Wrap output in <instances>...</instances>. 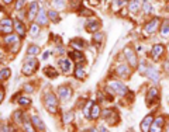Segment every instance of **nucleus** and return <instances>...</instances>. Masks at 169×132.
Wrapping results in <instances>:
<instances>
[{"instance_id":"nucleus-1","label":"nucleus","mask_w":169,"mask_h":132,"mask_svg":"<svg viewBox=\"0 0 169 132\" xmlns=\"http://www.w3.org/2000/svg\"><path fill=\"white\" fill-rule=\"evenodd\" d=\"M44 105L50 113H56V98L52 94V91H47L44 96Z\"/></svg>"},{"instance_id":"nucleus-2","label":"nucleus","mask_w":169,"mask_h":132,"mask_svg":"<svg viewBox=\"0 0 169 132\" xmlns=\"http://www.w3.org/2000/svg\"><path fill=\"white\" fill-rule=\"evenodd\" d=\"M37 68H38V60L35 58H27L25 63L23 65V73L31 74Z\"/></svg>"},{"instance_id":"nucleus-3","label":"nucleus","mask_w":169,"mask_h":132,"mask_svg":"<svg viewBox=\"0 0 169 132\" xmlns=\"http://www.w3.org/2000/svg\"><path fill=\"white\" fill-rule=\"evenodd\" d=\"M139 70H141V73H144V74H147L149 79H152L154 82H158L159 80V73L155 70V69H152V68H145V66H141L139 68Z\"/></svg>"},{"instance_id":"nucleus-4","label":"nucleus","mask_w":169,"mask_h":132,"mask_svg":"<svg viewBox=\"0 0 169 132\" xmlns=\"http://www.w3.org/2000/svg\"><path fill=\"white\" fill-rule=\"evenodd\" d=\"M58 93H59L61 101H68L70 98V96H72V90H70V87H68V86H61V87L58 88Z\"/></svg>"},{"instance_id":"nucleus-5","label":"nucleus","mask_w":169,"mask_h":132,"mask_svg":"<svg viewBox=\"0 0 169 132\" xmlns=\"http://www.w3.org/2000/svg\"><path fill=\"white\" fill-rule=\"evenodd\" d=\"M0 31L3 34H10L11 31H13V21L10 18L1 20V23H0Z\"/></svg>"},{"instance_id":"nucleus-6","label":"nucleus","mask_w":169,"mask_h":132,"mask_svg":"<svg viewBox=\"0 0 169 132\" xmlns=\"http://www.w3.org/2000/svg\"><path fill=\"white\" fill-rule=\"evenodd\" d=\"M124 55H125V58H127V60L130 62L131 66H137V56H135V52L133 51V49L125 48L124 49Z\"/></svg>"},{"instance_id":"nucleus-7","label":"nucleus","mask_w":169,"mask_h":132,"mask_svg":"<svg viewBox=\"0 0 169 132\" xmlns=\"http://www.w3.org/2000/svg\"><path fill=\"white\" fill-rule=\"evenodd\" d=\"M110 88H113L116 93L121 94V96H124L127 93V87H125L123 83H119V82H111L110 83Z\"/></svg>"},{"instance_id":"nucleus-8","label":"nucleus","mask_w":169,"mask_h":132,"mask_svg":"<svg viewBox=\"0 0 169 132\" xmlns=\"http://www.w3.org/2000/svg\"><path fill=\"white\" fill-rule=\"evenodd\" d=\"M158 24H159V18H154L152 21H149L147 27H145V32L147 34H154L156 28H158Z\"/></svg>"},{"instance_id":"nucleus-9","label":"nucleus","mask_w":169,"mask_h":132,"mask_svg":"<svg viewBox=\"0 0 169 132\" xmlns=\"http://www.w3.org/2000/svg\"><path fill=\"white\" fill-rule=\"evenodd\" d=\"M48 20H47V13L44 9H40L38 14H37V24L38 25H47Z\"/></svg>"},{"instance_id":"nucleus-10","label":"nucleus","mask_w":169,"mask_h":132,"mask_svg":"<svg viewBox=\"0 0 169 132\" xmlns=\"http://www.w3.org/2000/svg\"><path fill=\"white\" fill-rule=\"evenodd\" d=\"M164 49H165L164 45H161V44L154 45V46H152V52H151V54H152V58H154V59H158L161 55L164 54Z\"/></svg>"},{"instance_id":"nucleus-11","label":"nucleus","mask_w":169,"mask_h":132,"mask_svg":"<svg viewBox=\"0 0 169 132\" xmlns=\"http://www.w3.org/2000/svg\"><path fill=\"white\" fill-rule=\"evenodd\" d=\"M154 122V119H152V115H147L144 118V121L141 122V129L142 131H149L151 129V125Z\"/></svg>"},{"instance_id":"nucleus-12","label":"nucleus","mask_w":169,"mask_h":132,"mask_svg":"<svg viewBox=\"0 0 169 132\" xmlns=\"http://www.w3.org/2000/svg\"><path fill=\"white\" fill-rule=\"evenodd\" d=\"M58 63H59V68L62 69V72H65V73L70 72V66H72V65H70L69 59H61Z\"/></svg>"},{"instance_id":"nucleus-13","label":"nucleus","mask_w":169,"mask_h":132,"mask_svg":"<svg viewBox=\"0 0 169 132\" xmlns=\"http://www.w3.org/2000/svg\"><path fill=\"white\" fill-rule=\"evenodd\" d=\"M33 119V124H34L35 127L38 128L40 131H47V127H45V124L42 122V119H41L40 117H37V115H34V117L31 118Z\"/></svg>"},{"instance_id":"nucleus-14","label":"nucleus","mask_w":169,"mask_h":132,"mask_svg":"<svg viewBox=\"0 0 169 132\" xmlns=\"http://www.w3.org/2000/svg\"><path fill=\"white\" fill-rule=\"evenodd\" d=\"M141 1H142V0H131L128 4L130 11H131V13H137L139 10V7H141Z\"/></svg>"},{"instance_id":"nucleus-15","label":"nucleus","mask_w":169,"mask_h":132,"mask_svg":"<svg viewBox=\"0 0 169 132\" xmlns=\"http://www.w3.org/2000/svg\"><path fill=\"white\" fill-rule=\"evenodd\" d=\"M162 124H164V118H162V117L156 118L154 122H152V125H151V129H149V131H152V132L159 131V129H161V125H162Z\"/></svg>"},{"instance_id":"nucleus-16","label":"nucleus","mask_w":169,"mask_h":132,"mask_svg":"<svg viewBox=\"0 0 169 132\" xmlns=\"http://www.w3.org/2000/svg\"><path fill=\"white\" fill-rule=\"evenodd\" d=\"M37 11H38V3L37 1H33L30 6V11H28V18L33 20L35 17V14H37Z\"/></svg>"},{"instance_id":"nucleus-17","label":"nucleus","mask_w":169,"mask_h":132,"mask_svg":"<svg viewBox=\"0 0 169 132\" xmlns=\"http://www.w3.org/2000/svg\"><path fill=\"white\" fill-rule=\"evenodd\" d=\"M99 27H100L99 21H90V23H87V25H86V29H87L89 32H96V31L99 29Z\"/></svg>"},{"instance_id":"nucleus-18","label":"nucleus","mask_w":169,"mask_h":132,"mask_svg":"<svg viewBox=\"0 0 169 132\" xmlns=\"http://www.w3.org/2000/svg\"><path fill=\"white\" fill-rule=\"evenodd\" d=\"M14 28L17 29V32L20 34V37H24V35H25L24 25H23V23H21L20 20H16V21H14Z\"/></svg>"},{"instance_id":"nucleus-19","label":"nucleus","mask_w":169,"mask_h":132,"mask_svg":"<svg viewBox=\"0 0 169 132\" xmlns=\"http://www.w3.org/2000/svg\"><path fill=\"white\" fill-rule=\"evenodd\" d=\"M117 73L120 74V76H123V77H127L130 73V69L127 65H120L119 68H117Z\"/></svg>"},{"instance_id":"nucleus-20","label":"nucleus","mask_w":169,"mask_h":132,"mask_svg":"<svg viewBox=\"0 0 169 132\" xmlns=\"http://www.w3.org/2000/svg\"><path fill=\"white\" fill-rule=\"evenodd\" d=\"M158 98V90L155 87H152V88H149V91H148V97H147V101L148 103H151V100L152 101H155Z\"/></svg>"},{"instance_id":"nucleus-21","label":"nucleus","mask_w":169,"mask_h":132,"mask_svg":"<svg viewBox=\"0 0 169 132\" xmlns=\"http://www.w3.org/2000/svg\"><path fill=\"white\" fill-rule=\"evenodd\" d=\"M70 45H72L73 48H76L78 51H80V49H83V46L86 44H84L82 39H73V41H70Z\"/></svg>"},{"instance_id":"nucleus-22","label":"nucleus","mask_w":169,"mask_h":132,"mask_svg":"<svg viewBox=\"0 0 169 132\" xmlns=\"http://www.w3.org/2000/svg\"><path fill=\"white\" fill-rule=\"evenodd\" d=\"M99 115H100V107L97 105V104H93V107H92V113H90V118L96 119Z\"/></svg>"},{"instance_id":"nucleus-23","label":"nucleus","mask_w":169,"mask_h":132,"mask_svg":"<svg viewBox=\"0 0 169 132\" xmlns=\"http://www.w3.org/2000/svg\"><path fill=\"white\" fill-rule=\"evenodd\" d=\"M93 101H89V103L86 104V105H84V108H83V115L86 118H90V110H92V107H93Z\"/></svg>"},{"instance_id":"nucleus-24","label":"nucleus","mask_w":169,"mask_h":132,"mask_svg":"<svg viewBox=\"0 0 169 132\" xmlns=\"http://www.w3.org/2000/svg\"><path fill=\"white\" fill-rule=\"evenodd\" d=\"M9 77H10V69L9 68L3 69L0 72V80H6V79H9Z\"/></svg>"},{"instance_id":"nucleus-25","label":"nucleus","mask_w":169,"mask_h":132,"mask_svg":"<svg viewBox=\"0 0 169 132\" xmlns=\"http://www.w3.org/2000/svg\"><path fill=\"white\" fill-rule=\"evenodd\" d=\"M144 13L145 14H151V13H152V11H154V9H152V4H149V1H147V0H145L144 1Z\"/></svg>"},{"instance_id":"nucleus-26","label":"nucleus","mask_w":169,"mask_h":132,"mask_svg":"<svg viewBox=\"0 0 169 132\" xmlns=\"http://www.w3.org/2000/svg\"><path fill=\"white\" fill-rule=\"evenodd\" d=\"M75 76L78 79H83L84 77V69L82 68V66H78L76 70H75Z\"/></svg>"},{"instance_id":"nucleus-27","label":"nucleus","mask_w":169,"mask_h":132,"mask_svg":"<svg viewBox=\"0 0 169 132\" xmlns=\"http://www.w3.org/2000/svg\"><path fill=\"white\" fill-rule=\"evenodd\" d=\"M38 52H40V46H37V45H31L30 48H28V51H27V54L31 55V56H33V55H37Z\"/></svg>"},{"instance_id":"nucleus-28","label":"nucleus","mask_w":169,"mask_h":132,"mask_svg":"<svg viewBox=\"0 0 169 132\" xmlns=\"http://www.w3.org/2000/svg\"><path fill=\"white\" fill-rule=\"evenodd\" d=\"M45 74H47V76H50V77H52V79L58 76V73H56L52 68H50V66H48V68H45Z\"/></svg>"},{"instance_id":"nucleus-29","label":"nucleus","mask_w":169,"mask_h":132,"mask_svg":"<svg viewBox=\"0 0 169 132\" xmlns=\"http://www.w3.org/2000/svg\"><path fill=\"white\" fill-rule=\"evenodd\" d=\"M161 35L162 37H169V23L161 27Z\"/></svg>"},{"instance_id":"nucleus-30","label":"nucleus","mask_w":169,"mask_h":132,"mask_svg":"<svg viewBox=\"0 0 169 132\" xmlns=\"http://www.w3.org/2000/svg\"><path fill=\"white\" fill-rule=\"evenodd\" d=\"M70 56L73 59H76V62H82L83 60V56H82L80 52H70Z\"/></svg>"},{"instance_id":"nucleus-31","label":"nucleus","mask_w":169,"mask_h":132,"mask_svg":"<svg viewBox=\"0 0 169 132\" xmlns=\"http://www.w3.org/2000/svg\"><path fill=\"white\" fill-rule=\"evenodd\" d=\"M54 6L58 10H61V9H64L65 7V1L64 0H54Z\"/></svg>"},{"instance_id":"nucleus-32","label":"nucleus","mask_w":169,"mask_h":132,"mask_svg":"<svg viewBox=\"0 0 169 132\" xmlns=\"http://www.w3.org/2000/svg\"><path fill=\"white\" fill-rule=\"evenodd\" d=\"M48 17H50L54 23H58V21H59V17H58V14H56L55 11H50V13H48Z\"/></svg>"},{"instance_id":"nucleus-33","label":"nucleus","mask_w":169,"mask_h":132,"mask_svg":"<svg viewBox=\"0 0 169 132\" xmlns=\"http://www.w3.org/2000/svg\"><path fill=\"white\" fill-rule=\"evenodd\" d=\"M14 42H17V37L16 35H9L6 38V44H14Z\"/></svg>"},{"instance_id":"nucleus-34","label":"nucleus","mask_w":169,"mask_h":132,"mask_svg":"<svg viewBox=\"0 0 169 132\" xmlns=\"http://www.w3.org/2000/svg\"><path fill=\"white\" fill-rule=\"evenodd\" d=\"M127 3V0H113V4H114V7L117 9V7H121L123 4H125Z\"/></svg>"},{"instance_id":"nucleus-35","label":"nucleus","mask_w":169,"mask_h":132,"mask_svg":"<svg viewBox=\"0 0 169 132\" xmlns=\"http://www.w3.org/2000/svg\"><path fill=\"white\" fill-rule=\"evenodd\" d=\"M103 37H105L103 34H95V38H93L95 44H100V42L103 41Z\"/></svg>"},{"instance_id":"nucleus-36","label":"nucleus","mask_w":169,"mask_h":132,"mask_svg":"<svg viewBox=\"0 0 169 132\" xmlns=\"http://www.w3.org/2000/svg\"><path fill=\"white\" fill-rule=\"evenodd\" d=\"M38 31H40V27H38V24H34L33 27H31V35H37L38 34Z\"/></svg>"},{"instance_id":"nucleus-37","label":"nucleus","mask_w":169,"mask_h":132,"mask_svg":"<svg viewBox=\"0 0 169 132\" xmlns=\"http://www.w3.org/2000/svg\"><path fill=\"white\" fill-rule=\"evenodd\" d=\"M73 117H75L73 113H66V114H65V118H64V122H69Z\"/></svg>"},{"instance_id":"nucleus-38","label":"nucleus","mask_w":169,"mask_h":132,"mask_svg":"<svg viewBox=\"0 0 169 132\" xmlns=\"http://www.w3.org/2000/svg\"><path fill=\"white\" fill-rule=\"evenodd\" d=\"M19 103L20 104H27V105H28V104H31V100L30 98H25V97H20L19 98Z\"/></svg>"},{"instance_id":"nucleus-39","label":"nucleus","mask_w":169,"mask_h":132,"mask_svg":"<svg viewBox=\"0 0 169 132\" xmlns=\"http://www.w3.org/2000/svg\"><path fill=\"white\" fill-rule=\"evenodd\" d=\"M24 3H25V0H17V4H16V9L17 10H20L23 6H24Z\"/></svg>"},{"instance_id":"nucleus-40","label":"nucleus","mask_w":169,"mask_h":132,"mask_svg":"<svg viewBox=\"0 0 169 132\" xmlns=\"http://www.w3.org/2000/svg\"><path fill=\"white\" fill-rule=\"evenodd\" d=\"M24 129H25V131H33V128H31V124L30 122H28V121H27V119H25V121H24Z\"/></svg>"},{"instance_id":"nucleus-41","label":"nucleus","mask_w":169,"mask_h":132,"mask_svg":"<svg viewBox=\"0 0 169 132\" xmlns=\"http://www.w3.org/2000/svg\"><path fill=\"white\" fill-rule=\"evenodd\" d=\"M14 119L17 121V122H21V121H23V119H21V113H20V111L14 114Z\"/></svg>"},{"instance_id":"nucleus-42","label":"nucleus","mask_w":169,"mask_h":132,"mask_svg":"<svg viewBox=\"0 0 169 132\" xmlns=\"http://www.w3.org/2000/svg\"><path fill=\"white\" fill-rule=\"evenodd\" d=\"M3 97H4V93H3V90L0 88V103L3 101Z\"/></svg>"},{"instance_id":"nucleus-43","label":"nucleus","mask_w":169,"mask_h":132,"mask_svg":"<svg viewBox=\"0 0 169 132\" xmlns=\"http://www.w3.org/2000/svg\"><path fill=\"white\" fill-rule=\"evenodd\" d=\"M48 55H50V52H45V54L42 55V58H44V59H47V58H48Z\"/></svg>"},{"instance_id":"nucleus-44","label":"nucleus","mask_w":169,"mask_h":132,"mask_svg":"<svg viewBox=\"0 0 169 132\" xmlns=\"http://www.w3.org/2000/svg\"><path fill=\"white\" fill-rule=\"evenodd\" d=\"M25 90H30V91H33V87H31V86H25Z\"/></svg>"},{"instance_id":"nucleus-45","label":"nucleus","mask_w":169,"mask_h":132,"mask_svg":"<svg viewBox=\"0 0 169 132\" xmlns=\"http://www.w3.org/2000/svg\"><path fill=\"white\" fill-rule=\"evenodd\" d=\"M11 1H13V0H4V3H6V4H9V3H11Z\"/></svg>"}]
</instances>
